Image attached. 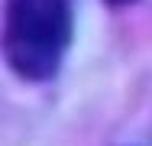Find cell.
Wrapping results in <instances>:
<instances>
[{"instance_id": "cell-1", "label": "cell", "mask_w": 152, "mask_h": 146, "mask_svg": "<svg viewBox=\"0 0 152 146\" xmlns=\"http://www.w3.org/2000/svg\"><path fill=\"white\" fill-rule=\"evenodd\" d=\"M71 42L68 0H7L3 52L16 75L42 81L55 75Z\"/></svg>"}, {"instance_id": "cell-2", "label": "cell", "mask_w": 152, "mask_h": 146, "mask_svg": "<svg viewBox=\"0 0 152 146\" xmlns=\"http://www.w3.org/2000/svg\"><path fill=\"white\" fill-rule=\"evenodd\" d=\"M107 3H129V0H107Z\"/></svg>"}]
</instances>
